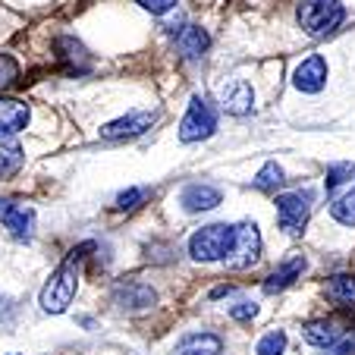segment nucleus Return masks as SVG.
Masks as SVG:
<instances>
[{
  "instance_id": "f257e3e1",
  "label": "nucleus",
  "mask_w": 355,
  "mask_h": 355,
  "mask_svg": "<svg viewBox=\"0 0 355 355\" xmlns=\"http://www.w3.org/2000/svg\"><path fill=\"white\" fill-rule=\"evenodd\" d=\"M88 252H94V242H82L63 258V264L51 274V280L44 283L41 289V309L47 315H63L69 309V302L76 299V289H79V274H82V264H85Z\"/></svg>"
},
{
  "instance_id": "f03ea898",
  "label": "nucleus",
  "mask_w": 355,
  "mask_h": 355,
  "mask_svg": "<svg viewBox=\"0 0 355 355\" xmlns=\"http://www.w3.org/2000/svg\"><path fill=\"white\" fill-rule=\"evenodd\" d=\"M295 19H299L302 32L311 38H324V35L336 32L346 19V7L340 0H299L295 7Z\"/></svg>"
},
{
  "instance_id": "7ed1b4c3",
  "label": "nucleus",
  "mask_w": 355,
  "mask_h": 355,
  "mask_svg": "<svg viewBox=\"0 0 355 355\" xmlns=\"http://www.w3.org/2000/svg\"><path fill=\"white\" fill-rule=\"evenodd\" d=\"M233 248V223H211L192 233L189 255L195 261H223Z\"/></svg>"
},
{
  "instance_id": "20e7f679",
  "label": "nucleus",
  "mask_w": 355,
  "mask_h": 355,
  "mask_svg": "<svg viewBox=\"0 0 355 355\" xmlns=\"http://www.w3.org/2000/svg\"><path fill=\"white\" fill-rule=\"evenodd\" d=\"M258 258H261V233H258V223H252V220L233 223V248H230V255L223 258L227 268H233V270L252 268Z\"/></svg>"
},
{
  "instance_id": "39448f33",
  "label": "nucleus",
  "mask_w": 355,
  "mask_h": 355,
  "mask_svg": "<svg viewBox=\"0 0 355 355\" xmlns=\"http://www.w3.org/2000/svg\"><path fill=\"white\" fill-rule=\"evenodd\" d=\"M214 129H217L214 107H211L205 98H198V94H195V98L189 101V110H186V116H182V123H180V141L192 145V141L211 139V135H214Z\"/></svg>"
},
{
  "instance_id": "423d86ee",
  "label": "nucleus",
  "mask_w": 355,
  "mask_h": 355,
  "mask_svg": "<svg viewBox=\"0 0 355 355\" xmlns=\"http://www.w3.org/2000/svg\"><path fill=\"white\" fill-rule=\"evenodd\" d=\"M311 214V192H286L277 195V223L286 233H302Z\"/></svg>"
},
{
  "instance_id": "0eeeda50",
  "label": "nucleus",
  "mask_w": 355,
  "mask_h": 355,
  "mask_svg": "<svg viewBox=\"0 0 355 355\" xmlns=\"http://www.w3.org/2000/svg\"><path fill=\"white\" fill-rule=\"evenodd\" d=\"M157 302V293L141 280H120L114 286V305L123 311H145Z\"/></svg>"
},
{
  "instance_id": "6e6552de",
  "label": "nucleus",
  "mask_w": 355,
  "mask_h": 355,
  "mask_svg": "<svg viewBox=\"0 0 355 355\" xmlns=\"http://www.w3.org/2000/svg\"><path fill=\"white\" fill-rule=\"evenodd\" d=\"M217 101L220 107L233 116H245L252 114V104H255V92L245 79H227L220 88H217Z\"/></svg>"
},
{
  "instance_id": "1a4fd4ad",
  "label": "nucleus",
  "mask_w": 355,
  "mask_h": 355,
  "mask_svg": "<svg viewBox=\"0 0 355 355\" xmlns=\"http://www.w3.org/2000/svg\"><path fill=\"white\" fill-rule=\"evenodd\" d=\"M155 120H157L155 110H135V114L120 116V120H114V123H104V126H101V135H104V139H114V141L135 139V135H141L145 129L155 126Z\"/></svg>"
},
{
  "instance_id": "9d476101",
  "label": "nucleus",
  "mask_w": 355,
  "mask_h": 355,
  "mask_svg": "<svg viewBox=\"0 0 355 355\" xmlns=\"http://www.w3.org/2000/svg\"><path fill=\"white\" fill-rule=\"evenodd\" d=\"M293 85L299 88L302 94H318L324 85H327V60H324L321 54L305 57L293 73Z\"/></svg>"
},
{
  "instance_id": "9b49d317",
  "label": "nucleus",
  "mask_w": 355,
  "mask_h": 355,
  "mask_svg": "<svg viewBox=\"0 0 355 355\" xmlns=\"http://www.w3.org/2000/svg\"><path fill=\"white\" fill-rule=\"evenodd\" d=\"M0 220L10 230V236L19 242L32 239L35 230V211L26 208V205H16V201H0Z\"/></svg>"
},
{
  "instance_id": "f8f14e48",
  "label": "nucleus",
  "mask_w": 355,
  "mask_h": 355,
  "mask_svg": "<svg viewBox=\"0 0 355 355\" xmlns=\"http://www.w3.org/2000/svg\"><path fill=\"white\" fill-rule=\"evenodd\" d=\"M302 270H305V255H302V252H289V255L280 261V268H277L274 274L264 280V293H268V295L283 293L286 286H293V283L299 280Z\"/></svg>"
},
{
  "instance_id": "ddd939ff",
  "label": "nucleus",
  "mask_w": 355,
  "mask_h": 355,
  "mask_svg": "<svg viewBox=\"0 0 355 355\" xmlns=\"http://www.w3.org/2000/svg\"><path fill=\"white\" fill-rule=\"evenodd\" d=\"M343 336L340 324L334 318H318V321H305L302 324V340L309 346H318V349H327V346H336Z\"/></svg>"
},
{
  "instance_id": "4468645a",
  "label": "nucleus",
  "mask_w": 355,
  "mask_h": 355,
  "mask_svg": "<svg viewBox=\"0 0 355 355\" xmlns=\"http://www.w3.org/2000/svg\"><path fill=\"white\" fill-rule=\"evenodd\" d=\"M220 189L214 186H201V182H195V186H186L180 195V205L189 211V214H198V211H214L217 205H220Z\"/></svg>"
},
{
  "instance_id": "2eb2a0df",
  "label": "nucleus",
  "mask_w": 355,
  "mask_h": 355,
  "mask_svg": "<svg viewBox=\"0 0 355 355\" xmlns=\"http://www.w3.org/2000/svg\"><path fill=\"white\" fill-rule=\"evenodd\" d=\"M223 352V340L211 330H201V334H189L176 343L173 355H220Z\"/></svg>"
},
{
  "instance_id": "dca6fc26",
  "label": "nucleus",
  "mask_w": 355,
  "mask_h": 355,
  "mask_svg": "<svg viewBox=\"0 0 355 355\" xmlns=\"http://www.w3.org/2000/svg\"><path fill=\"white\" fill-rule=\"evenodd\" d=\"M28 104L19 98H0V132L16 135L28 126Z\"/></svg>"
},
{
  "instance_id": "f3484780",
  "label": "nucleus",
  "mask_w": 355,
  "mask_h": 355,
  "mask_svg": "<svg viewBox=\"0 0 355 355\" xmlns=\"http://www.w3.org/2000/svg\"><path fill=\"white\" fill-rule=\"evenodd\" d=\"M22 161H26V155H22V145L16 141V135L0 132V180H13L22 170Z\"/></svg>"
},
{
  "instance_id": "a211bd4d",
  "label": "nucleus",
  "mask_w": 355,
  "mask_h": 355,
  "mask_svg": "<svg viewBox=\"0 0 355 355\" xmlns=\"http://www.w3.org/2000/svg\"><path fill=\"white\" fill-rule=\"evenodd\" d=\"M176 44H180V54L186 57V60H198V57L208 51L211 38L201 26H186L180 32V38H176Z\"/></svg>"
},
{
  "instance_id": "6ab92c4d",
  "label": "nucleus",
  "mask_w": 355,
  "mask_h": 355,
  "mask_svg": "<svg viewBox=\"0 0 355 355\" xmlns=\"http://www.w3.org/2000/svg\"><path fill=\"white\" fill-rule=\"evenodd\" d=\"M327 295L336 302V305H343V309H352V311H355V277H352V274H336V277H330Z\"/></svg>"
},
{
  "instance_id": "aec40b11",
  "label": "nucleus",
  "mask_w": 355,
  "mask_h": 355,
  "mask_svg": "<svg viewBox=\"0 0 355 355\" xmlns=\"http://www.w3.org/2000/svg\"><path fill=\"white\" fill-rule=\"evenodd\" d=\"M252 186L261 189V192H277V189L283 186V167L277 161H268L261 170H258L255 180H252Z\"/></svg>"
},
{
  "instance_id": "412c9836",
  "label": "nucleus",
  "mask_w": 355,
  "mask_h": 355,
  "mask_svg": "<svg viewBox=\"0 0 355 355\" xmlns=\"http://www.w3.org/2000/svg\"><path fill=\"white\" fill-rule=\"evenodd\" d=\"M330 217H334L336 223H343V227H355V189L346 195H340V198H334Z\"/></svg>"
},
{
  "instance_id": "4be33fe9",
  "label": "nucleus",
  "mask_w": 355,
  "mask_h": 355,
  "mask_svg": "<svg viewBox=\"0 0 355 355\" xmlns=\"http://www.w3.org/2000/svg\"><path fill=\"white\" fill-rule=\"evenodd\" d=\"M255 352L258 355H283L286 352V334H283V330H270V334H264L261 340H258Z\"/></svg>"
},
{
  "instance_id": "5701e85b",
  "label": "nucleus",
  "mask_w": 355,
  "mask_h": 355,
  "mask_svg": "<svg viewBox=\"0 0 355 355\" xmlns=\"http://www.w3.org/2000/svg\"><path fill=\"white\" fill-rule=\"evenodd\" d=\"M145 198H148V189L132 186V189H126V192L116 195V211H135Z\"/></svg>"
},
{
  "instance_id": "b1692460",
  "label": "nucleus",
  "mask_w": 355,
  "mask_h": 355,
  "mask_svg": "<svg viewBox=\"0 0 355 355\" xmlns=\"http://www.w3.org/2000/svg\"><path fill=\"white\" fill-rule=\"evenodd\" d=\"M16 79H19V63H16L10 54H0V92L10 88Z\"/></svg>"
},
{
  "instance_id": "393cba45",
  "label": "nucleus",
  "mask_w": 355,
  "mask_h": 355,
  "mask_svg": "<svg viewBox=\"0 0 355 355\" xmlns=\"http://www.w3.org/2000/svg\"><path fill=\"white\" fill-rule=\"evenodd\" d=\"M352 173H355L352 164H334V167L327 170V180H324V186H327V189H336L340 182L352 180Z\"/></svg>"
},
{
  "instance_id": "a878e982",
  "label": "nucleus",
  "mask_w": 355,
  "mask_h": 355,
  "mask_svg": "<svg viewBox=\"0 0 355 355\" xmlns=\"http://www.w3.org/2000/svg\"><path fill=\"white\" fill-rule=\"evenodd\" d=\"M258 315V305L255 302H248V299H242V302H236V305H230V318H233V321H252V318Z\"/></svg>"
},
{
  "instance_id": "bb28decb",
  "label": "nucleus",
  "mask_w": 355,
  "mask_h": 355,
  "mask_svg": "<svg viewBox=\"0 0 355 355\" xmlns=\"http://www.w3.org/2000/svg\"><path fill=\"white\" fill-rule=\"evenodd\" d=\"M141 10H148L151 16H164L170 10H176V0H135Z\"/></svg>"
},
{
  "instance_id": "cd10ccee",
  "label": "nucleus",
  "mask_w": 355,
  "mask_h": 355,
  "mask_svg": "<svg viewBox=\"0 0 355 355\" xmlns=\"http://www.w3.org/2000/svg\"><path fill=\"white\" fill-rule=\"evenodd\" d=\"M230 289H233V286H217V289H211V299H223Z\"/></svg>"
},
{
  "instance_id": "c85d7f7f",
  "label": "nucleus",
  "mask_w": 355,
  "mask_h": 355,
  "mask_svg": "<svg viewBox=\"0 0 355 355\" xmlns=\"http://www.w3.org/2000/svg\"><path fill=\"white\" fill-rule=\"evenodd\" d=\"M10 355H19V352H10Z\"/></svg>"
}]
</instances>
